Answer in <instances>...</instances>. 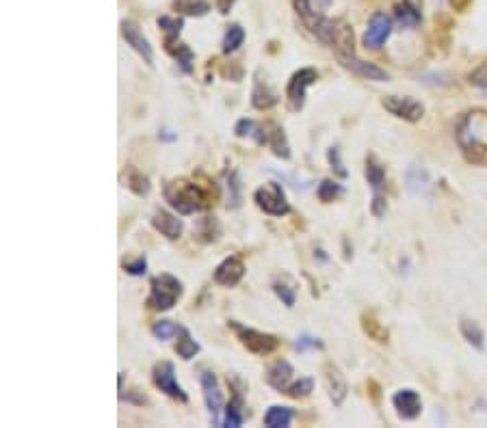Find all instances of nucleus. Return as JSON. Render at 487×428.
I'll return each instance as SVG.
<instances>
[{
	"label": "nucleus",
	"instance_id": "31",
	"mask_svg": "<svg viewBox=\"0 0 487 428\" xmlns=\"http://www.w3.org/2000/svg\"><path fill=\"white\" fill-rule=\"evenodd\" d=\"M364 175H366L369 184L373 190H382L384 184H386V167L382 162L377 160L375 154L366 156V169H364Z\"/></svg>",
	"mask_w": 487,
	"mask_h": 428
},
{
	"label": "nucleus",
	"instance_id": "21",
	"mask_svg": "<svg viewBox=\"0 0 487 428\" xmlns=\"http://www.w3.org/2000/svg\"><path fill=\"white\" fill-rule=\"evenodd\" d=\"M234 134L238 139H251L255 145H264L269 143V134L264 132V126L253 119H238L234 126Z\"/></svg>",
	"mask_w": 487,
	"mask_h": 428
},
{
	"label": "nucleus",
	"instance_id": "16",
	"mask_svg": "<svg viewBox=\"0 0 487 428\" xmlns=\"http://www.w3.org/2000/svg\"><path fill=\"white\" fill-rule=\"evenodd\" d=\"M323 375H325V385H327V392H329V398L336 407H342V403L349 396V385H347V379L340 372L336 364L327 362L323 366Z\"/></svg>",
	"mask_w": 487,
	"mask_h": 428
},
{
	"label": "nucleus",
	"instance_id": "13",
	"mask_svg": "<svg viewBox=\"0 0 487 428\" xmlns=\"http://www.w3.org/2000/svg\"><path fill=\"white\" fill-rule=\"evenodd\" d=\"M242 277H245V262L240 260V255L225 257L221 264L214 268V275H212L214 284H219L223 288L238 286Z\"/></svg>",
	"mask_w": 487,
	"mask_h": 428
},
{
	"label": "nucleus",
	"instance_id": "34",
	"mask_svg": "<svg viewBox=\"0 0 487 428\" xmlns=\"http://www.w3.org/2000/svg\"><path fill=\"white\" fill-rule=\"evenodd\" d=\"M173 9L182 13V16H195V18H201L206 16L210 11V5L206 0H173Z\"/></svg>",
	"mask_w": 487,
	"mask_h": 428
},
{
	"label": "nucleus",
	"instance_id": "24",
	"mask_svg": "<svg viewBox=\"0 0 487 428\" xmlns=\"http://www.w3.org/2000/svg\"><path fill=\"white\" fill-rule=\"evenodd\" d=\"M292 418H295V411L290 407L273 405V407H269V411L264 413V426H269V428H288Z\"/></svg>",
	"mask_w": 487,
	"mask_h": 428
},
{
	"label": "nucleus",
	"instance_id": "10",
	"mask_svg": "<svg viewBox=\"0 0 487 428\" xmlns=\"http://www.w3.org/2000/svg\"><path fill=\"white\" fill-rule=\"evenodd\" d=\"M392 35V18L388 16L386 11H375L369 26H366V33H364V46L371 48V50H379L382 48L388 37Z\"/></svg>",
	"mask_w": 487,
	"mask_h": 428
},
{
	"label": "nucleus",
	"instance_id": "1",
	"mask_svg": "<svg viewBox=\"0 0 487 428\" xmlns=\"http://www.w3.org/2000/svg\"><path fill=\"white\" fill-rule=\"evenodd\" d=\"M162 192H165L167 203L182 216L204 212L210 208V192L201 184L193 182V179H171V182L165 184Z\"/></svg>",
	"mask_w": 487,
	"mask_h": 428
},
{
	"label": "nucleus",
	"instance_id": "27",
	"mask_svg": "<svg viewBox=\"0 0 487 428\" xmlns=\"http://www.w3.org/2000/svg\"><path fill=\"white\" fill-rule=\"evenodd\" d=\"M171 57L175 59V65L180 67V72L182 74H193V61H195V54H193V50L188 48L186 44H173V46H167L165 48Z\"/></svg>",
	"mask_w": 487,
	"mask_h": 428
},
{
	"label": "nucleus",
	"instance_id": "22",
	"mask_svg": "<svg viewBox=\"0 0 487 428\" xmlns=\"http://www.w3.org/2000/svg\"><path fill=\"white\" fill-rule=\"evenodd\" d=\"M279 102V95L264 80H255L251 89V106L255 110H269Z\"/></svg>",
	"mask_w": 487,
	"mask_h": 428
},
{
	"label": "nucleus",
	"instance_id": "49",
	"mask_svg": "<svg viewBox=\"0 0 487 428\" xmlns=\"http://www.w3.org/2000/svg\"><path fill=\"white\" fill-rule=\"evenodd\" d=\"M470 3H472V0H451V5H453L457 11H464Z\"/></svg>",
	"mask_w": 487,
	"mask_h": 428
},
{
	"label": "nucleus",
	"instance_id": "50",
	"mask_svg": "<svg viewBox=\"0 0 487 428\" xmlns=\"http://www.w3.org/2000/svg\"><path fill=\"white\" fill-rule=\"evenodd\" d=\"M171 130H160V134H158V139H162V141H175L178 139V136L175 134H169Z\"/></svg>",
	"mask_w": 487,
	"mask_h": 428
},
{
	"label": "nucleus",
	"instance_id": "8",
	"mask_svg": "<svg viewBox=\"0 0 487 428\" xmlns=\"http://www.w3.org/2000/svg\"><path fill=\"white\" fill-rule=\"evenodd\" d=\"M152 381L165 396L178 400V403H188L186 392L180 388V383L175 381V366L171 362H158L152 368Z\"/></svg>",
	"mask_w": 487,
	"mask_h": 428
},
{
	"label": "nucleus",
	"instance_id": "9",
	"mask_svg": "<svg viewBox=\"0 0 487 428\" xmlns=\"http://www.w3.org/2000/svg\"><path fill=\"white\" fill-rule=\"evenodd\" d=\"M199 385H201V394H204V403H206V409L212 418V424L214 426H221V411L225 409L223 407V392L219 388V381L212 375V372L204 370L199 375Z\"/></svg>",
	"mask_w": 487,
	"mask_h": 428
},
{
	"label": "nucleus",
	"instance_id": "17",
	"mask_svg": "<svg viewBox=\"0 0 487 428\" xmlns=\"http://www.w3.org/2000/svg\"><path fill=\"white\" fill-rule=\"evenodd\" d=\"M292 375H295V370L292 366L286 362V359H277L275 364H271L264 372V381L269 388H273L275 392L284 394L288 390V385L292 383Z\"/></svg>",
	"mask_w": 487,
	"mask_h": 428
},
{
	"label": "nucleus",
	"instance_id": "6",
	"mask_svg": "<svg viewBox=\"0 0 487 428\" xmlns=\"http://www.w3.org/2000/svg\"><path fill=\"white\" fill-rule=\"evenodd\" d=\"M319 80V72L314 67H301L299 72H295L286 85V102H288V110L292 113H299V110L305 106V91L308 87H312Z\"/></svg>",
	"mask_w": 487,
	"mask_h": 428
},
{
	"label": "nucleus",
	"instance_id": "18",
	"mask_svg": "<svg viewBox=\"0 0 487 428\" xmlns=\"http://www.w3.org/2000/svg\"><path fill=\"white\" fill-rule=\"evenodd\" d=\"M152 227L160 234V236H165L167 240H178L182 236V231H184L182 218H178V216L167 212V210H156L154 212Z\"/></svg>",
	"mask_w": 487,
	"mask_h": 428
},
{
	"label": "nucleus",
	"instance_id": "5",
	"mask_svg": "<svg viewBox=\"0 0 487 428\" xmlns=\"http://www.w3.org/2000/svg\"><path fill=\"white\" fill-rule=\"evenodd\" d=\"M253 201L264 214L277 216V218L286 216L290 212V203L286 199V192H284L282 184H277V182H269V184L260 186L253 192Z\"/></svg>",
	"mask_w": 487,
	"mask_h": 428
},
{
	"label": "nucleus",
	"instance_id": "48",
	"mask_svg": "<svg viewBox=\"0 0 487 428\" xmlns=\"http://www.w3.org/2000/svg\"><path fill=\"white\" fill-rule=\"evenodd\" d=\"M234 3H236V0H214L216 9H219V13H223V16H227L229 9L234 7Z\"/></svg>",
	"mask_w": 487,
	"mask_h": 428
},
{
	"label": "nucleus",
	"instance_id": "46",
	"mask_svg": "<svg viewBox=\"0 0 487 428\" xmlns=\"http://www.w3.org/2000/svg\"><path fill=\"white\" fill-rule=\"evenodd\" d=\"M121 400H126V403H132V405H150V398H147L141 390H132V392H128V394H121L119 396Z\"/></svg>",
	"mask_w": 487,
	"mask_h": 428
},
{
	"label": "nucleus",
	"instance_id": "2",
	"mask_svg": "<svg viewBox=\"0 0 487 428\" xmlns=\"http://www.w3.org/2000/svg\"><path fill=\"white\" fill-rule=\"evenodd\" d=\"M455 139L470 162L481 164L487 158V115L481 110L464 115L457 123Z\"/></svg>",
	"mask_w": 487,
	"mask_h": 428
},
{
	"label": "nucleus",
	"instance_id": "26",
	"mask_svg": "<svg viewBox=\"0 0 487 428\" xmlns=\"http://www.w3.org/2000/svg\"><path fill=\"white\" fill-rule=\"evenodd\" d=\"M459 331H462L464 340L470 344L472 349H477V351L485 349V333H483V329L479 327V323L470 320V318H462L459 320Z\"/></svg>",
	"mask_w": 487,
	"mask_h": 428
},
{
	"label": "nucleus",
	"instance_id": "40",
	"mask_svg": "<svg viewBox=\"0 0 487 428\" xmlns=\"http://www.w3.org/2000/svg\"><path fill=\"white\" fill-rule=\"evenodd\" d=\"M178 331H180V325H175L171 320H158L152 325V336L160 342H167L173 336H178Z\"/></svg>",
	"mask_w": 487,
	"mask_h": 428
},
{
	"label": "nucleus",
	"instance_id": "47",
	"mask_svg": "<svg viewBox=\"0 0 487 428\" xmlns=\"http://www.w3.org/2000/svg\"><path fill=\"white\" fill-rule=\"evenodd\" d=\"M221 76L223 78H229V80H234L238 82L242 78V67L238 63H229V65H223L221 67Z\"/></svg>",
	"mask_w": 487,
	"mask_h": 428
},
{
	"label": "nucleus",
	"instance_id": "33",
	"mask_svg": "<svg viewBox=\"0 0 487 428\" xmlns=\"http://www.w3.org/2000/svg\"><path fill=\"white\" fill-rule=\"evenodd\" d=\"M242 41H245V29H242L240 24H229L227 31H225V35H223V41H221L223 54L236 52V50L242 46Z\"/></svg>",
	"mask_w": 487,
	"mask_h": 428
},
{
	"label": "nucleus",
	"instance_id": "36",
	"mask_svg": "<svg viewBox=\"0 0 487 428\" xmlns=\"http://www.w3.org/2000/svg\"><path fill=\"white\" fill-rule=\"evenodd\" d=\"M126 186L134 192V195H139V197H145L147 192H150V188H152L147 175H143L141 171L132 169V167L128 169V175H126Z\"/></svg>",
	"mask_w": 487,
	"mask_h": 428
},
{
	"label": "nucleus",
	"instance_id": "15",
	"mask_svg": "<svg viewBox=\"0 0 487 428\" xmlns=\"http://www.w3.org/2000/svg\"><path fill=\"white\" fill-rule=\"evenodd\" d=\"M329 5L332 0H295V11L305 24V29L310 33H314V29L325 18V11H327Z\"/></svg>",
	"mask_w": 487,
	"mask_h": 428
},
{
	"label": "nucleus",
	"instance_id": "12",
	"mask_svg": "<svg viewBox=\"0 0 487 428\" xmlns=\"http://www.w3.org/2000/svg\"><path fill=\"white\" fill-rule=\"evenodd\" d=\"M119 26H121V35H124L126 44L137 52L147 65L152 67L154 65V48H152L150 41H147V37L141 33L139 24L132 22V20H124Z\"/></svg>",
	"mask_w": 487,
	"mask_h": 428
},
{
	"label": "nucleus",
	"instance_id": "44",
	"mask_svg": "<svg viewBox=\"0 0 487 428\" xmlns=\"http://www.w3.org/2000/svg\"><path fill=\"white\" fill-rule=\"evenodd\" d=\"M124 270L130 275V277H143V275L147 273V260H145V255H139L137 260L126 262Z\"/></svg>",
	"mask_w": 487,
	"mask_h": 428
},
{
	"label": "nucleus",
	"instance_id": "43",
	"mask_svg": "<svg viewBox=\"0 0 487 428\" xmlns=\"http://www.w3.org/2000/svg\"><path fill=\"white\" fill-rule=\"evenodd\" d=\"M386 212H388V197L384 195L382 190H375L373 201H371V214L377 216V218H382Z\"/></svg>",
	"mask_w": 487,
	"mask_h": 428
},
{
	"label": "nucleus",
	"instance_id": "23",
	"mask_svg": "<svg viewBox=\"0 0 487 428\" xmlns=\"http://www.w3.org/2000/svg\"><path fill=\"white\" fill-rule=\"evenodd\" d=\"M242 205V184L238 171L232 169L225 175V208L227 210H238Z\"/></svg>",
	"mask_w": 487,
	"mask_h": 428
},
{
	"label": "nucleus",
	"instance_id": "28",
	"mask_svg": "<svg viewBox=\"0 0 487 428\" xmlns=\"http://www.w3.org/2000/svg\"><path fill=\"white\" fill-rule=\"evenodd\" d=\"M158 29L165 33V48L167 46H173V44H178V37L184 29V20L182 18H171V16H160L158 18Z\"/></svg>",
	"mask_w": 487,
	"mask_h": 428
},
{
	"label": "nucleus",
	"instance_id": "20",
	"mask_svg": "<svg viewBox=\"0 0 487 428\" xmlns=\"http://www.w3.org/2000/svg\"><path fill=\"white\" fill-rule=\"evenodd\" d=\"M223 411H225L223 424H221L223 428H238V426H242V422H245V418H247V409H245V398H242V392H236Z\"/></svg>",
	"mask_w": 487,
	"mask_h": 428
},
{
	"label": "nucleus",
	"instance_id": "35",
	"mask_svg": "<svg viewBox=\"0 0 487 428\" xmlns=\"http://www.w3.org/2000/svg\"><path fill=\"white\" fill-rule=\"evenodd\" d=\"M405 179H408V188L412 192H425L429 188V173L418 164H412L405 173Z\"/></svg>",
	"mask_w": 487,
	"mask_h": 428
},
{
	"label": "nucleus",
	"instance_id": "25",
	"mask_svg": "<svg viewBox=\"0 0 487 428\" xmlns=\"http://www.w3.org/2000/svg\"><path fill=\"white\" fill-rule=\"evenodd\" d=\"M362 329H364V333H366L371 340H375L379 344H386L388 338H390L388 329L384 327V323L377 320V316L373 312H364L362 314Z\"/></svg>",
	"mask_w": 487,
	"mask_h": 428
},
{
	"label": "nucleus",
	"instance_id": "39",
	"mask_svg": "<svg viewBox=\"0 0 487 428\" xmlns=\"http://www.w3.org/2000/svg\"><path fill=\"white\" fill-rule=\"evenodd\" d=\"M273 292L277 294V299L284 303L286 307H292L297 303V288L292 284H286V281H273Z\"/></svg>",
	"mask_w": 487,
	"mask_h": 428
},
{
	"label": "nucleus",
	"instance_id": "3",
	"mask_svg": "<svg viewBox=\"0 0 487 428\" xmlns=\"http://www.w3.org/2000/svg\"><path fill=\"white\" fill-rule=\"evenodd\" d=\"M184 292V286L178 277H173L169 273L156 275L150 281V297H147L145 305L154 312H169L178 299Z\"/></svg>",
	"mask_w": 487,
	"mask_h": 428
},
{
	"label": "nucleus",
	"instance_id": "11",
	"mask_svg": "<svg viewBox=\"0 0 487 428\" xmlns=\"http://www.w3.org/2000/svg\"><path fill=\"white\" fill-rule=\"evenodd\" d=\"M336 59L345 70H349L351 74H355L364 80L386 82L390 78V74L384 70V67H379L377 63H371V61H362V59H358V54H345V57H336Z\"/></svg>",
	"mask_w": 487,
	"mask_h": 428
},
{
	"label": "nucleus",
	"instance_id": "41",
	"mask_svg": "<svg viewBox=\"0 0 487 428\" xmlns=\"http://www.w3.org/2000/svg\"><path fill=\"white\" fill-rule=\"evenodd\" d=\"M327 162H329V169L334 171L336 177H340V179H347L349 177V169L345 167V162L340 158V149L338 147H329L327 151Z\"/></svg>",
	"mask_w": 487,
	"mask_h": 428
},
{
	"label": "nucleus",
	"instance_id": "29",
	"mask_svg": "<svg viewBox=\"0 0 487 428\" xmlns=\"http://www.w3.org/2000/svg\"><path fill=\"white\" fill-rule=\"evenodd\" d=\"M178 336L180 338H178V344H175V353H178V357L184 359V362H191V359L201 351L199 342L188 333V329H184V327H180Z\"/></svg>",
	"mask_w": 487,
	"mask_h": 428
},
{
	"label": "nucleus",
	"instance_id": "7",
	"mask_svg": "<svg viewBox=\"0 0 487 428\" xmlns=\"http://www.w3.org/2000/svg\"><path fill=\"white\" fill-rule=\"evenodd\" d=\"M382 106L390 115H395L408 123H418L425 117V104L410 98V95H384Z\"/></svg>",
	"mask_w": 487,
	"mask_h": 428
},
{
	"label": "nucleus",
	"instance_id": "45",
	"mask_svg": "<svg viewBox=\"0 0 487 428\" xmlns=\"http://www.w3.org/2000/svg\"><path fill=\"white\" fill-rule=\"evenodd\" d=\"M295 349L299 351V353H305L310 349H323V342L319 338H312V336H301V338H297L295 342Z\"/></svg>",
	"mask_w": 487,
	"mask_h": 428
},
{
	"label": "nucleus",
	"instance_id": "19",
	"mask_svg": "<svg viewBox=\"0 0 487 428\" xmlns=\"http://www.w3.org/2000/svg\"><path fill=\"white\" fill-rule=\"evenodd\" d=\"M395 18L405 29H416L423 22V0H401L395 7Z\"/></svg>",
	"mask_w": 487,
	"mask_h": 428
},
{
	"label": "nucleus",
	"instance_id": "32",
	"mask_svg": "<svg viewBox=\"0 0 487 428\" xmlns=\"http://www.w3.org/2000/svg\"><path fill=\"white\" fill-rule=\"evenodd\" d=\"M269 147L273 149V154L282 160H288L290 158V143H288V136L284 132V128L275 126L269 134Z\"/></svg>",
	"mask_w": 487,
	"mask_h": 428
},
{
	"label": "nucleus",
	"instance_id": "14",
	"mask_svg": "<svg viewBox=\"0 0 487 428\" xmlns=\"http://www.w3.org/2000/svg\"><path fill=\"white\" fill-rule=\"evenodd\" d=\"M392 407L397 409L401 420H416L423 413V398L416 390H399L392 396Z\"/></svg>",
	"mask_w": 487,
	"mask_h": 428
},
{
	"label": "nucleus",
	"instance_id": "38",
	"mask_svg": "<svg viewBox=\"0 0 487 428\" xmlns=\"http://www.w3.org/2000/svg\"><path fill=\"white\" fill-rule=\"evenodd\" d=\"M312 392H314V379L303 377V379H299V381L290 383V385H288V390L284 392V394L290 396V398H295V400H299V398H305V396H310Z\"/></svg>",
	"mask_w": 487,
	"mask_h": 428
},
{
	"label": "nucleus",
	"instance_id": "42",
	"mask_svg": "<svg viewBox=\"0 0 487 428\" xmlns=\"http://www.w3.org/2000/svg\"><path fill=\"white\" fill-rule=\"evenodd\" d=\"M468 82L472 87L481 89L487 95V61H483L479 67H475L470 74H468Z\"/></svg>",
	"mask_w": 487,
	"mask_h": 428
},
{
	"label": "nucleus",
	"instance_id": "4",
	"mask_svg": "<svg viewBox=\"0 0 487 428\" xmlns=\"http://www.w3.org/2000/svg\"><path fill=\"white\" fill-rule=\"evenodd\" d=\"M229 329L234 331L236 338L240 340V344L245 347L249 353L258 355V357H264V355H271L273 351L279 349V338L273 336V333H264V331H258V329H251V327H245L236 320H229L227 323Z\"/></svg>",
	"mask_w": 487,
	"mask_h": 428
},
{
	"label": "nucleus",
	"instance_id": "30",
	"mask_svg": "<svg viewBox=\"0 0 487 428\" xmlns=\"http://www.w3.org/2000/svg\"><path fill=\"white\" fill-rule=\"evenodd\" d=\"M219 234H221V227H219V223H216V218L214 216H204V218H199V223L195 225L193 238L199 240V242H214L216 238H219Z\"/></svg>",
	"mask_w": 487,
	"mask_h": 428
},
{
	"label": "nucleus",
	"instance_id": "37",
	"mask_svg": "<svg viewBox=\"0 0 487 428\" xmlns=\"http://www.w3.org/2000/svg\"><path fill=\"white\" fill-rule=\"evenodd\" d=\"M342 192H345L342 184L334 182V179H323V182L319 184L316 195H319V199H321L323 203H332V201H336L338 197H340Z\"/></svg>",
	"mask_w": 487,
	"mask_h": 428
}]
</instances>
